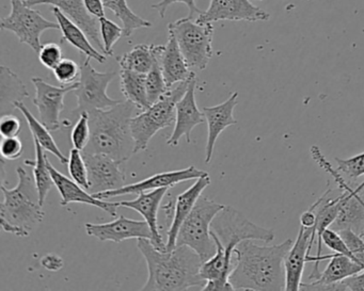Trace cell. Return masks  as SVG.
<instances>
[{"label": "cell", "instance_id": "b9f144b4", "mask_svg": "<svg viewBox=\"0 0 364 291\" xmlns=\"http://www.w3.org/2000/svg\"><path fill=\"white\" fill-rule=\"evenodd\" d=\"M174 4H184V5H186L189 10V16L187 18H197L203 12L196 5V0H161L159 3L153 5L152 8L159 12L161 18H165L168 8L174 5Z\"/></svg>", "mask_w": 364, "mask_h": 291}, {"label": "cell", "instance_id": "1f68e13d", "mask_svg": "<svg viewBox=\"0 0 364 291\" xmlns=\"http://www.w3.org/2000/svg\"><path fill=\"white\" fill-rule=\"evenodd\" d=\"M146 95H148V101L150 105L156 103L170 90V88H168L167 84H166L163 71H161V59H159L154 63L151 71L146 74Z\"/></svg>", "mask_w": 364, "mask_h": 291}, {"label": "cell", "instance_id": "6da1fadb", "mask_svg": "<svg viewBox=\"0 0 364 291\" xmlns=\"http://www.w3.org/2000/svg\"><path fill=\"white\" fill-rule=\"evenodd\" d=\"M293 243L291 239L276 246L240 242L234 250L236 265L229 278L234 290H285L284 260Z\"/></svg>", "mask_w": 364, "mask_h": 291}, {"label": "cell", "instance_id": "74e56055", "mask_svg": "<svg viewBox=\"0 0 364 291\" xmlns=\"http://www.w3.org/2000/svg\"><path fill=\"white\" fill-rule=\"evenodd\" d=\"M338 233L342 236L355 260L364 265V240L362 236L358 235L350 229H343Z\"/></svg>", "mask_w": 364, "mask_h": 291}, {"label": "cell", "instance_id": "277c9868", "mask_svg": "<svg viewBox=\"0 0 364 291\" xmlns=\"http://www.w3.org/2000/svg\"><path fill=\"white\" fill-rule=\"evenodd\" d=\"M18 182L10 189L1 184L4 201L0 205V224L6 233L21 238L31 235L43 221L46 212L40 204L36 182L23 167L16 168Z\"/></svg>", "mask_w": 364, "mask_h": 291}, {"label": "cell", "instance_id": "2e32d148", "mask_svg": "<svg viewBox=\"0 0 364 291\" xmlns=\"http://www.w3.org/2000/svg\"><path fill=\"white\" fill-rule=\"evenodd\" d=\"M29 7L48 5L58 8L68 18H71L88 35L93 45L105 55L103 40L100 31L99 18L89 13L85 6L84 0H24Z\"/></svg>", "mask_w": 364, "mask_h": 291}, {"label": "cell", "instance_id": "7a4b0ae2", "mask_svg": "<svg viewBox=\"0 0 364 291\" xmlns=\"http://www.w3.org/2000/svg\"><path fill=\"white\" fill-rule=\"evenodd\" d=\"M138 248L148 265L149 276L144 291L187 290L206 284L200 275L201 257L187 246H178L172 251H161L149 239H138Z\"/></svg>", "mask_w": 364, "mask_h": 291}, {"label": "cell", "instance_id": "bcb514c9", "mask_svg": "<svg viewBox=\"0 0 364 291\" xmlns=\"http://www.w3.org/2000/svg\"><path fill=\"white\" fill-rule=\"evenodd\" d=\"M85 6L91 16L97 18H102L105 16L104 11V4L102 0H84Z\"/></svg>", "mask_w": 364, "mask_h": 291}, {"label": "cell", "instance_id": "7c38bea8", "mask_svg": "<svg viewBox=\"0 0 364 291\" xmlns=\"http://www.w3.org/2000/svg\"><path fill=\"white\" fill-rule=\"evenodd\" d=\"M208 175L205 171L197 169L191 165L184 170H176V171L164 172V173L155 174L151 177L146 178L141 182H134L131 185H125L121 188L114 190H108L105 192L97 193L95 195L97 199H107L110 197H121L127 194H139L141 192L157 190V189L171 188L181 182H187L191 180H198L202 176Z\"/></svg>", "mask_w": 364, "mask_h": 291}, {"label": "cell", "instance_id": "7dc6e473", "mask_svg": "<svg viewBox=\"0 0 364 291\" xmlns=\"http://www.w3.org/2000/svg\"><path fill=\"white\" fill-rule=\"evenodd\" d=\"M315 223H316V212L311 206L306 212L300 216V225L304 227H314Z\"/></svg>", "mask_w": 364, "mask_h": 291}, {"label": "cell", "instance_id": "cb8c5ba5", "mask_svg": "<svg viewBox=\"0 0 364 291\" xmlns=\"http://www.w3.org/2000/svg\"><path fill=\"white\" fill-rule=\"evenodd\" d=\"M327 259H329V263L326 269L319 274L318 278L313 282H301L300 290H306L309 287L319 286V285L334 284V282H341L344 278L359 273L364 270V265H362L361 263H357L350 257L340 254V253L325 255V256L321 255L319 263L321 261L327 260Z\"/></svg>", "mask_w": 364, "mask_h": 291}, {"label": "cell", "instance_id": "d6a6232c", "mask_svg": "<svg viewBox=\"0 0 364 291\" xmlns=\"http://www.w3.org/2000/svg\"><path fill=\"white\" fill-rule=\"evenodd\" d=\"M100 31L103 40L104 50L106 56L114 55V46L121 38L124 37V29L119 26L112 21L108 20L106 16L100 18Z\"/></svg>", "mask_w": 364, "mask_h": 291}, {"label": "cell", "instance_id": "8992f818", "mask_svg": "<svg viewBox=\"0 0 364 291\" xmlns=\"http://www.w3.org/2000/svg\"><path fill=\"white\" fill-rule=\"evenodd\" d=\"M225 208L206 197H200L195 207L188 214L180 231L176 246H187L200 255L202 260L210 259L216 253L217 246L210 234L215 216Z\"/></svg>", "mask_w": 364, "mask_h": 291}, {"label": "cell", "instance_id": "8d00e7d4", "mask_svg": "<svg viewBox=\"0 0 364 291\" xmlns=\"http://www.w3.org/2000/svg\"><path fill=\"white\" fill-rule=\"evenodd\" d=\"M55 77L63 86L75 84L80 80V67L71 59H63L53 70Z\"/></svg>", "mask_w": 364, "mask_h": 291}, {"label": "cell", "instance_id": "4dcf8cb0", "mask_svg": "<svg viewBox=\"0 0 364 291\" xmlns=\"http://www.w3.org/2000/svg\"><path fill=\"white\" fill-rule=\"evenodd\" d=\"M104 7L109 9L122 22L124 37L129 38L137 29L150 28L152 23L137 16L129 8L127 0H102Z\"/></svg>", "mask_w": 364, "mask_h": 291}, {"label": "cell", "instance_id": "ba28073f", "mask_svg": "<svg viewBox=\"0 0 364 291\" xmlns=\"http://www.w3.org/2000/svg\"><path fill=\"white\" fill-rule=\"evenodd\" d=\"M210 229L219 238L228 255H234L236 246L245 240L269 243L274 239L272 229L251 222L242 212L231 206H225L215 216Z\"/></svg>", "mask_w": 364, "mask_h": 291}, {"label": "cell", "instance_id": "d4e9b609", "mask_svg": "<svg viewBox=\"0 0 364 291\" xmlns=\"http://www.w3.org/2000/svg\"><path fill=\"white\" fill-rule=\"evenodd\" d=\"M53 12H54L57 23L60 26V31L63 33V42L71 44L73 48L87 56V58L93 59L99 63L106 62L107 60L106 55L95 48L88 35L77 24H75L71 18H68L58 8H53Z\"/></svg>", "mask_w": 364, "mask_h": 291}, {"label": "cell", "instance_id": "484cf974", "mask_svg": "<svg viewBox=\"0 0 364 291\" xmlns=\"http://www.w3.org/2000/svg\"><path fill=\"white\" fill-rule=\"evenodd\" d=\"M164 48H165V45L139 44L118 58L119 65L122 70L146 75L152 69L154 63L161 59Z\"/></svg>", "mask_w": 364, "mask_h": 291}, {"label": "cell", "instance_id": "60d3db41", "mask_svg": "<svg viewBox=\"0 0 364 291\" xmlns=\"http://www.w3.org/2000/svg\"><path fill=\"white\" fill-rule=\"evenodd\" d=\"M23 143L18 137L3 138L0 144V154L5 160L14 161L23 154Z\"/></svg>", "mask_w": 364, "mask_h": 291}, {"label": "cell", "instance_id": "e0dca14e", "mask_svg": "<svg viewBox=\"0 0 364 291\" xmlns=\"http://www.w3.org/2000/svg\"><path fill=\"white\" fill-rule=\"evenodd\" d=\"M197 82V77L191 79L184 97L176 104V118L173 133L167 140V144L169 146H173V148L178 146L182 137L186 138L187 143H191V131L198 125L205 122L203 112L200 111L196 101Z\"/></svg>", "mask_w": 364, "mask_h": 291}, {"label": "cell", "instance_id": "5b68a950", "mask_svg": "<svg viewBox=\"0 0 364 291\" xmlns=\"http://www.w3.org/2000/svg\"><path fill=\"white\" fill-rule=\"evenodd\" d=\"M191 79L176 84L156 103L132 119L131 127L135 140V154L146 150L149 142L159 131L176 123V104L184 97Z\"/></svg>", "mask_w": 364, "mask_h": 291}, {"label": "cell", "instance_id": "ee69618b", "mask_svg": "<svg viewBox=\"0 0 364 291\" xmlns=\"http://www.w3.org/2000/svg\"><path fill=\"white\" fill-rule=\"evenodd\" d=\"M42 267L50 272H58L65 267V261L59 255L48 253L41 258Z\"/></svg>", "mask_w": 364, "mask_h": 291}, {"label": "cell", "instance_id": "9c48e42d", "mask_svg": "<svg viewBox=\"0 0 364 291\" xmlns=\"http://www.w3.org/2000/svg\"><path fill=\"white\" fill-rule=\"evenodd\" d=\"M10 3L11 12L1 20V29L14 33L20 43L26 44L38 54L42 48L41 35L50 29L60 31V26L31 9L24 0H10Z\"/></svg>", "mask_w": 364, "mask_h": 291}, {"label": "cell", "instance_id": "4316f807", "mask_svg": "<svg viewBox=\"0 0 364 291\" xmlns=\"http://www.w3.org/2000/svg\"><path fill=\"white\" fill-rule=\"evenodd\" d=\"M14 108L22 112L27 124H28L29 129H31V133H33V139L37 140L46 152L54 155L63 165L69 163V159L63 154L60 148H58L56 142H55L54 138L50 135V129H48L41 121L37 120V119L33 116L31 110L24 105L23 101L14 103Z\"/></svg>", "mask_w": 364, "mask_h": 291}, {"label": "cell", "instance_id": "83f0119b", "mask_svg": "<svg viewBox=\"0 0 364 291\" xmlns=\"http://www.w3.org/2000/svg\"><path fill=\"white\" fill-rule=\"evenodd\" d=\"M0 94H1V111L5 116L8 108L14 109V103L23 101L29 97V92L22 80L9 67H0Z\"/></svg>", "mask_w": 364, "mask_h": 291}, {"label": "cell", "instance_id": "836d02e7", "mask_svg": "<svg viewBox=\"0 0 364 291\" xmlns=\"http://www.w3.org/2000/svg\"><path fill=\"white\" fill-rule=\"evenodd\" d=\"M68 170H69L72 180H75L78 185L89 190L88 169H87L82 150L75 148H72L70 152Z\"/></svg>", "mask_w": 364, "mask_h": 291}, {"label": "cell", "instance_id": "52a82bcc", "mask_svg": "<svg viewBox=\"0 0 364 291\" xmlns=\"http://www.w3.org/2000/svg\"><path fill=\"white\" fill-rule=\"evenodd\" d=\"M191 69L203 71L213 57L212 23H198L195 18H181L168 25Z\"/></svg>", "mask_w": 364, "mask_h": 291}, {"label": "cell", "instance_id": "d6986e66", "mask_svg": "<svg viewBox=\"0 0 364 291\" xmlns=\"http://www.w3.org/2000/svg\"><path fill=\"white\" fill-rule=\"evenodd\" d=\"M48 167L52 174L54 180L55 187L58 192L60 193V205L68 206L72 203L86 204V205L95 206L107 212L112 216H117V206L114 203L105 202V199H97L95 195L91 194L87 189L78 185L75 180L67 177L59 172L54 165H52L48 158Z\"/></svg>", "mask_w": 364, "mask_h": 291}, {"label": "cell", "instance_id": "f546056e", "mask_svg": "<svg viewBox=\"0 0 364 291\" xmlns=\"http://www.w3.org/2000/svg\"><path fill=\"white\" fill-rule=\"evenodd\" d=\"M36 148L35 160H25V165L33 167V177H35L36 186H37L38 192H39V199L41 206L46 204V197L48 193L55 186L54 180L52 174L48 167V155L46 154V150L42 148L41 144L33 139Z\"/></svg>", "mask_w": 364, "mask_h": 291}, {"label": "cell", "instance_id": "44dd1931", "mask_svg": "<svg viewBox=\"0 0 364 291\" xmlns=\"http://www.w3.org/2000/svg\"><path fill=\"white\" fill-rule=\"evenodd\" d=\"M210 185V175H204L198 178L197 182L181 193L176 197V202L171 204L172 220L168 229L167 242H166V251H172L176 248V239L178 231L185 219L191 214L195 207L198 199L201 197L202 192Z\"/></svg>", "mask_w": 364, "mask_h": 291}, {"label": "cell", "instance_id": "ab89813d", "mask_svg": "<svg viewBox=\"0 0 364 291\" xmlns=\"http://www.w3.org/2000/svg\"><path fill=\"white\" fill-rule=\"evenodd\" d=\"M321 241L325 243L330 250L333 251L336 253H340V254L346 255V256L353 258V254L349 251L348 246L345 243L344 239L342 236L338 233V231H333L331 229H327L323 231L321 235ZM358 263V261H357Z\"/></svg>", "mask_w": 364, "mask_h": 291}, {"label": "cell", "instance_id": "9a60e30c", "mask_svg": "<svg viewBox=\"0 0 364 291\" xmlns=\"http://www.w3.org/2000/svg\"><path fill=\"white\" fill-rule=\"evenodd\" d=\"M86 233L91 237L97 238L100 241H112L116 243L129 239L153 240V234L150 225L146 221L132 220L124 216H119L112 222L95 224L86 223Z\"/></svg>", "mask_w": 364, "mask_h": 291}, {"label": "cell", "instance_id": "7bdbcfd3", "mask_svg": "<svg viewBox=\"0 0 364 291\" xmlns=\"http://www.w3.org/2000/svg\"><path fill=\"white\" fill-rule=\"evenodd\" d=\"M22 131L21 121L16 116L8 114L0 120V133L3 138L18 137Z\"/></svg>", "mask_w": 364, "mask_h": 291}, {"label": "cell", "instance_id": "ffe728a7", "mask_svg": "<svg viewBox=\"0 0 364 291\" xmlns=\"http://www.w3.org/2000/svg\"><path fill=\"white\" fill-rule=\"evenodd\" d=\"M238 93H232L231 97L213 107H204V118L208 123V143L205 148V163L210 165L214 154L215 144L223 131L232 125L237 124V120L234 118V109L237 106Z\"/></svg>", "mask_w": 364, "mask_h": 291}, {"label": "cell", "instance_id": "3957f363", "mask_svg": "<svg viewBox=\"0 0 364 291\" xmlns=\"http://www.w3.org/2000/svg\"><path fill=\"white\" fill-rule=\"evenodd\" d=\"M137 109L131 101H120L109 109L89 112L91 137L82 152L103 154L122 163L135 154L132 119Z\"/></svg>", "mask_w": 364, "mask_h": 291}, {"label": "cell", "instance_id": "8fae6325", "mask_svg": "<svg viewBox=\"0 0 364 291\" xmlns=\"http://www.w3.org/2000/svg\"><path fill=\"white\" fill-rule=\"evenodd\" d=\"M36 88L33 105L38 108L40 121L50 129L57 131L61 128L60 114L65 109V97L68 93L77 89L78 82L69 86L56 87L40 77L31 78Z\"/></svg>", "mask_w": 364, "mask_h": 291}, {"label": "cell", "instance_id": "603a6c76", "mask_svg": "<svg viewBox=\"0 0 364 291\" xmlns=\"http://www.w3.org/2000/svg\"><path fill=\"white\" fill-rule=\"evenodd\" d=\"M161 67L166 84L170 89L174 84L196 77L195 72L191 71L186 59L178 48L176 37L171 33H169L168 42L165 44V48L161 55Z\"/></svg>", "mask_w": 364, "mask_h": 291}, {"label": "cell", "instance_id": "ac0fdd59", "mask_svg": "<svg viewBox=\"0 0 364 291\" xmlns=\"http://www.w3.org/2000/svg\"><path fill=\"white\" fill-rule=\"evenodd\" d=\"M311 240H315L314 227H304L300 225L297 238L285 257V290H300L304 265L308 263V257L310 256L313 246Z\"/></svg>", "mask_w": 364, "mask_h": 291}, {"label": "cell", "instance_id": "e575fe53", "mask_svg": "<svg viewBox=\"0 0 364 291\" xmlns=\"http://www.w3.org/2000/svg\"><path fill=\"white\" fill-rule=\"evenodd\" d=\"M90 116L88 112H82L78 116V120L72 128L71 141L74 148L80 150H84L90 141Z\"/></svg>", "mask_w": 364, "mask_h": 291}, {"label": "cell", "instance_id": "5bb4252c", "mask_svg": "<svg viewBox=\"0 0 364 291\" xmlns=\"http://www.w3.org/2000/svg\"><path fill=\"white\" fill-rule=\"evenodd\" d=\"M270 14L250 3V0H210V7L197 18L198 23H214L220 21H246L267 22Z\"/></svg>", "mask_w": 364, "mask_h": 291}, {"label": "cell", "instance_id": "7402d4cb", "mask_svg": "<svg viewBox=\"0 0 364 291\" xmlns=\"http://www.w3.org/2000/svg\"><path fill=\"white\" fill-rule=\"evenodd\" d=\"M168 190H169V188L141 192L138 194L135 199H132V201L114 203L117 207L129 208V209L139 212L144 216V221H146V223L150 225L151 231H152L153 240L151 242L155 248L161 251H166V243L164 242L163 236L159 233L157 214H159L161 202L167 194Z\"/></svg>", "mask_w": 364, "mask_h": 291}, {"label": "cell", "instance_id": "c3c4849f", "mask_svg": "<svg viewBox=\"0 0 364 291\" xmlns=\"http://www.w3.org/2000/svg\"><path fill=\"white\" fill-rule=\"evenodd\" d=\"M257 1H263V0H257Z\"/></svg>", "mask_w": 364, "mask_h": 291}, {"label": "cell", "instance_id": "f1b7e54d", "mask_svg": "<svg viewBox=\"0 0 364 291\" xmlns=\"http://www.w3.org/2000/svg\"><path fill=\"white\" fill-rule=\"evenodd\" d=\"M120 80L121 91L127 101L133 103L137 109L142 111L150 107L148 95H146V74L121 70Z\"/></svg>", "mask_w": 364, "mask_h": 291}, {"label": "cell", "instance_id": "4fadbf2b", "mask_svg": "<svg viewBox=\"0 0 364 291\" xmlns=\"http://www.w3.org/2000/svg\"><path fill=\"white\" fill-rule=\"evenodd\" d=\"M88 169L89 192L91 194L125 186L124 172L120 169V163L103 154H90L82 152Z\"/></svg>", "mask_w": 364, "mask_h": 291}, {"label": "cell", "instance_id": "f6af8a7d", "mask_svg": "<svg viewBox=\"0 0 364 291\" xmlns=\"http://www.w3.org/2000/svg\"><path fill=\"white\" fill-rule=\"evenodd\" d=\"M345 290L348 291H364V270L359 273L353 274L341 280Z\"/></svg>", "mask_w": 364, "mask_h": 291}, {"label": "cell", "instance_id": "30bf717a", "mask_svg": "<svg viewBox=\"0 0 364 291\" xmlns=\"http://www.w3.org/2000/svg\"><path fill=\"white\" fill-rule=\"evenodd\" d=\"M90 58L80 67V77L78 87L74 93L77 97L78 106L73 110V114L80 116L82 112H91L95 110L109 109L121 101L110 99L107 95V88L117 76L116 72H97L91 65Z\"/></svg>", "mask_w": 364, "mask_h": 291}, {"label": "cell", "instance_id": "d590c367", "mask_svg": "<svg viewBox=\"0 0 364 291\" xmlns=\"http://www.w3.org/2000/svg\"><path fill=\"white\" fill-rule=\"evenodd\" d=\"M338 163L336 171L346 176L348 180H358L364 175V153L355 155L351 158H336Z\"/></svg>", "mask_w": 364, "mask_h": 291}, {"label": "cell", "instance_id": "f35d334b", "mask_svg": "<svg viewBox=\"0 0 364 291\" xmlns=\"http://www.w3.org/2000/svg\"><path fill=\"white\" fill-rule=\"evenodd\" d=\"M39 60L46 69L54 70L63 60V50L60 45L56 43H46L42 45L41 50L38 53Z\"/></svg>", "mask_w": 364, "mask_h": 291}]
</instances>
